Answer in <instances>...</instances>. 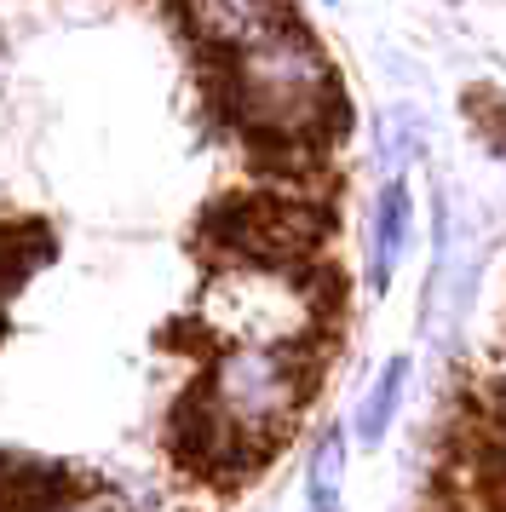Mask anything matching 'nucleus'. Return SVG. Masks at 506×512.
<instances>
[{"instance_id":"nucleus-1","label":"nucleus","mask_w":506,"mask_h":512,"mask_svg":"<svg viewBox=\"0 0 506 512\" xmlns=\"http://www.w3.org/2000/svg\"><path fill=\"white\" fill-rule=\"evenodd\" d=\"M403 236H409V190H403V179H391L386 196H380V213H374V259H368L380 288H386L391 265L403 254Z\"/></svg>"},{"instance_id":"nucleus-2","label":"nucleus","mask_w":506,"mask_h":512,"mask_svg":"<svg viewBox=\"0 0 506 512\" xmlns=\"http://www.w3.org/2000/svg\"><path fill=\"white\" fill-rule=\"evenodd\" d=\"M397 392H403V357L386 369V380L368 392L363 403V420H357V438L363 443H380V432H386V420H391V403H397Z\"/></svg>"},{"instance_id":"nucleus-3","label":"nucleus","mask_w":506,"mask_h":512,"mask_svg":"<svg viewBox=\"0 0 506 512\" xmlns=\"http://www.w3.org/2000/svg\"><path fill=\"white\" fill-rule=\"evenodd\" d=\"M466 116L478 121V133L495 150H506V93H495V87H472L466 93Z\"/></svg>"},{"instance_id":"nucleus-4","label":"nucleus","mask_w":506,"mask_h":512,"mask_svg":"<svg viewBox=\"0 0 506 512\" xmlns=\"http://www.w3.org/2000/svg\"><path fill=\"white\" fill-rule=\"evenodd\" d=\"M334 484H340V438L322 443L317 466H311V501H317V512H334Z\"/></svg>"}]
</instances>
